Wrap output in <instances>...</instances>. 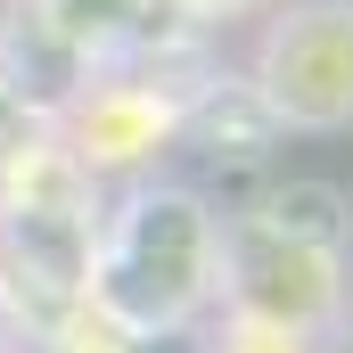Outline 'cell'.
<instances>
[{"mask_svg":"<svg viewBox=\"0 0 353 353\" xmlns=\"http://www.w3.org/2000/svg\"><path fill=\"white\" fill-rule=\"evenodd\" d=\"M222 214L189 181H132L107 214H90L83 312L123 345H173L214 312Z\"/></svg>","mask_w":353,"mask_h":353,"instance_id":"6da1fadb","label":"cell"},{"mask_svg":"<svg viewBox=\"0 0 353 353\" xmlns=\"http://www.w3.org/2000/svg\"><path fill=\"white\" fill-rule=\"evenodd\" d=\"M214 304L337 345L353 312V197L337 181H271L222 214Z\"/></svg>","mask_w":353,"mask_h":353,"instance_id":"7a4b0ae2","label":"cell"},{"mask_svg":"<svg viewBox=\"0 0 353 353\" xmlns=\"http://www.w3.org/2000/svg\"><path fill=\"white\" fill-rule=\"evenodd\" d=\"M247 90L288 140L353 132V0H271L247 50Z\"/></svg>","mask_w":353,"mask_h":353,"instance_id":"3957f363","label":"cell"},{"mask_svg":"<svg viewBox=\"0 0 353 353\" xmlns=\"http://www.w3.org/2000/svg\"><path fill=\"white\" fill-rule=\"evenodd\" d=\"M214 353H329V345H321V337H304V329H288V321H263V312H230V304H222Z\"/></svg>","mask_w":353,"mask_h":353,"instance_id":"277c9868","label":"cell"},{"mask_svg":"<svg viewBox=\"0 0 353 353\" xmlns=\"http://www.w3.org/2000/svg\"><path fill=\"white\" fill-rule=\"evenodd\" d=\"M263 8L271 0H157V17H173L181 33H222V25H247Z\"/></svg>","mask_w":353,"mask_h":353,"instance_id":"5b68a950","label":"cell"},{"mask_svg":"<svg viewBox=\"0 0 353 353\" xmlns=\"http://www.w3.org/2000/svg\"><path fill=\"white\" fill-rule=\"evenodd\" d=\"M17 25H25V0H0V50L17 41Z\"/></svg>","mask_w":353,"mask_h":353,"instance_id":"8992f818","label":"cell"},{"mask_svg":"<svg viewBox=\"0 0 353 353\" xmlns=\"http://www.w3.org/2000/svg\"><path fill=\"white\" fill-rule=\"evenodd\" d=\"M337 337H345V353H353V312H345V329H337Z\"/></svg>","mask_w":353,"mask_h":353,"instance_id":"52a82bcc","label":"cell"},{"mask_svg":"<svg viewBox=\"0 0 353 353\" xmlns=\"http://www.w3.org/2000/svg\"><path fill=\"white\" fill-rule=\"evenodd\" d=\"M0 337H8V304H0Z\"/></svg>","mask_w":353,"mask_h":353,"instance_id":"ba28073f","label":"cell"}]
</instances>
